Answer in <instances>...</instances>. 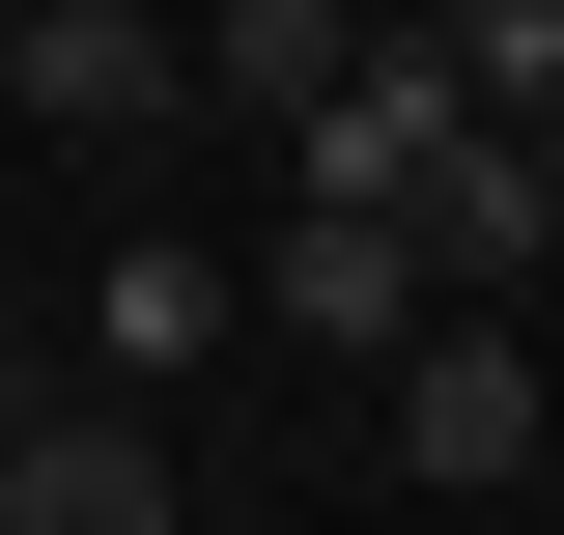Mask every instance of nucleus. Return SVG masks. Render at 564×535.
I'll list each match as a JSON object with an SVG mask.
<instances>
[{
    "mask_svg": "<svg viewBox=\"0 0 564 535\" xmlns=\"http://www.w3.org/2000/svg\"><path fill=\"white\" fill-rule=\"evenodd\" d=\"M367 29H395V0H198L170 57H198V113H254V141H311V113H339V57H367Z\"/></svg>",
    "mask_w": 564,
    "mask_h": 535,
    "instance_id": "8",
    "label": "nucleus"
},
{
    "mask_svg": "<svg viewBox=\"0 0 564 535\" xmlns=\"http://www.w3.org/2000/svg\"><path fill=\"white\" fill-rule=\"evenodd\" d=\"M423 141H452V57H423V0H395V29L339 57V113L282 141V198H339V226H395V198H423Z\"/></svg>",
    "mask_w": 564,
    "mask_h": 535,
    "instance_id": "4",
    "label": "nucleus"
},
{
    "mask_svg": "<svg viewBox=\"0 0 564 535\" xmlns=\"http://www.w3.org/2000/svg\"><path fill=\"white\" fill-rule=\"evenodd\" d=\"M395 479H536V338L508 310H423L395 338Z\"/></svg>",
    "mask_w": 564,
    "mask_h": 535,
    "instance_id": "5",
    "label": "nucleus"
},
{
    "mask_svg": "<svg viewBox=\"0 0 564 535\" xmlns=\"http://www.w3.org/2000/svg\"><path fill=\"white\" fill-rule=\"evenodd\" d=\"M423 57H452V113L564 141V0H423Z\"/></svg>",
    "mask_w": 564,
    "mask_h": 535,
    "instance_id": "9",
    "label": "nucleus"
},
{
    "mask_svg": "<svg viewBox=\"0 0 564 535\" xmlns=\"http://www.w3.org/2000/svg\"><path fill=\"white\" fill-rule=\"evenodd\" d=\"M0 113H29V141H170V113H198V57H170V0H29Z\"/></svg>",
    "mask_w": 564,
    "mask_h": 535,
    "instance_id": "2",
    "label": "nucleus"
},
{
    "mask_svg": "<svg viewBox=\"0 0 564 535\" xmlns=\"http://www.w3.org/2000/svg\"><path fill=\"white\" fill-rule=\"evenodd\" d=\"M226 282H254V338H311V367H395V338H423V254H395V226H339V198H282Z\"/></svg>",
    "mask_w": 564,
    "mask_h": 535,
    "instance_id": "3",
    "label": "nucleus"
},
{
    "mask_svg": "<svg viewBox=\"0 0 564 535\" xmlns=\"http://www.w3.org/2000/svg\"><path fill=\"white\" fill-rule=\"evenodd\" d=\"M395 254H423V310H508V282L564 254V170H536L508 113H452V141H423V198H395Z\"/></svg>",
    "mask_w": 564,
    "mask_h": 535,
    "instance_id": "1",
    "label": "nucleus"
},
{
    "mask_svg": "<svg viewBox=\"0 0 564 535\" xmlns=\"http://www.w3.org/2000/svg\"><path fill=\"white\" fill-rule=\"evenodd\" d=\"M0 57H29V0H0Z\"/></svg>",
    "mask_w": 564,
    "mask_h": 535,
    "instance_id": "10",
    "label": "nucleus"
},
{
    "mask_svg": "<svg viewBox=\"0 0 564 535\" xmlns=\"http://www.w3.org/2000/svg\"><path fill=\"white\" fill-rule=\"evenodd\" d=\"M0 535H170V423L141 395H29L0 423Z\"/></svg>",
    "mask_w": 564,
    "mask_h": 535,
    "instance_id": "6",
    "label": "nucleus"
},
{
    "mask_svg": "<svg viewBox=\"0 0 564 535\" xmlns=\"http://www.w3.org/2000/svg\"><path fill=\"white\" fill-rule=\"evenodd\" d=\"M85 338H113V395L170 423V395H198V367H226V338H254V282H226L198 226H113V282H85Z\"/></svg>",
    "mask_w": 564,
    "mask_h": 535,
    "instance_id": "7",
    "label": "nucleus"
},
{
    "mask_svg": "<svg viewBox=\"0 0 564 535\" xmlns=\"http://www.w3.org/2000/svg\"><path fill=\"white\" fill-rule=\"evenodd\" d=\"M536 170H564V141H536Z\"/></svg>",
    "mask_w": 564,
    "mask_h": 535,
    "instance_id": "11",
    "label": "nucleus"
}]
</instances>
